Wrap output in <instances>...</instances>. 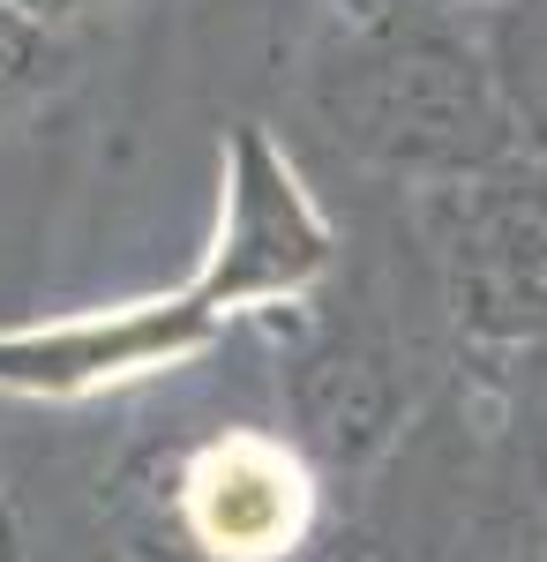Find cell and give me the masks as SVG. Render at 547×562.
<instances>
[{
    "instance_id": "obj_1",
    "label": "cell",
    "mask_w": 547,
    "mask_h": 562,
    "mask_svg": "<svg viewBox=\"0 0 547 562\" xmlns=\"http://www.w3.org/2000/svg\"><path fill=\"white\" fill-rule=\"evenodd\" d=\"M315 510V487L300 473V458L270 435H225L188 465V525L203 532V548L233 562L286 555Z\"/></svg>"
},
{
    "instance_id": "obj_2",
    "label": "cell",
    "mask_w": 547,
    "mask_h": 562,
    "mask_svg": "<svg viewBox=\"0 0 547 562\" xmlns=\"http://www.w3.org/2000/svg\"><path fill=\"white\" fill-rule=\"evenodd\" d=\"M241 240H233V285H278V278H293L308 262L323 256V233L308 225L293 195V173L286 166H270V150L248 143L241 150Z\"/></svg>"
},
{
    "instance_id": "obj_3",
    "label": "cell",
    "mask_w": 547,
    "mask_h": 562,
    "mask_svg": "<svg viewBox=\"0 0 547 562\" xmlns=\"http://www.w3.org/2000/svg\"><path fill=\"white\" fill-rule=\"evenodd\" d=\"M23 53H31V38H23V31L0 15V76H15V68H23Z\"/></svg>"
}]
</instances>
